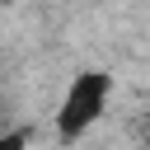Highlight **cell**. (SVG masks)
Wrapping results in <instances>:
<instances>
[{
    "mask_svg": "<svg viewBox=\"0 0 150 150\" xmlns=\"http://www.w3.org/2000/svg\"><path fill=\"white\" fill-rule=\"evenodd\" d=\"M108 98H112V75L108 70H80L56 103V141L75 145L80 136H89L94 122L108 112Z\"/></svg>",
    "mask_w": 150,
    "mask_h": 150,
    "instance_id": "1",
    "label": "cell"
},
{
    "mask_svg": "<svg viewBox=\"0 0 150 150\" xmlns=\"http://www.w3.org/2000/svg\"><path fill=\"white\" fill-rule=\"evenodd\" d=\"M145 145H150V127H145Z\"/></svg>",
    "mask_w": 150,
    "mask_h": 150,
    "instance_id": "3",
    "label": "cell"
},
{
    "mask_svg": "<svg viewBox=\"0 0 150 150\" xmlns=\"http://www.w3.org/2000/svg\"><path fill=\"white\" fill-rule=\"evenodd\" d=\"M0 150H28V131H0Z\"/></svg>",
    "mask_w": 150,
    "mask_h": 150,
    "instance_id": "2",
    "label": "cell"
}]
</instances>
